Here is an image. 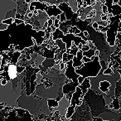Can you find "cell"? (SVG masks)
<instances>
[{"label": "cell", "mask_w": 121, "mask_h": 121, "mask_svg": "<svg viewBox=\"0 0 121 121\" xmlns=\"http://www.w3.org/2000/svg\"><path fill=\"white\" fill-rule=\"evenodd\" d=\"M99 57L95 56V58L87 63H84V66L80 69H76V73L83 77H96L101 70Z\"/></svg>", "instance_id": "cell-1"}, {"label": "cell", "mask_w": 121, "mask_h": 121, "mask_svg": "<svg viewBox=\"0 0 121 121\" xmlns=\"http://www.w3.org/2000/svg\"><path fill=\"white\" fill-rule=\"evenodd\" d=\"M71 105V101L67 99L66 95H64L62 97V99L59 101V104H58V109L59 112H60V115L62 116V117H66V111L67 109L69 108V106Z\"/></svg>", "instance_id": "cell-2"}, {"label": "cell", "mask_w": 121, "mask_h": 121, "mask_svg": "<svg viewBox=\"0 0 121 121\" xmlns=\"http://www.w3.org/2000/svg\"><path fill=\"white\" fill-rule=\"evenodd\" d=\"M45 12L47 13V14L48 15L49 17H51L52 16H55L56 17V16L60 15V14L62 13V11L60 10L59 8H57L56 5L53 4L52 6H47L45 9Z\"/></svg>", "instance_id": "cell-3"}, {"label": "cell", "mask_w": 121, "mask_h": 121, "mask_svg": "<svg viewBox=\"0 0 121 121\" xmlns=\"http://www.w3.org/2000/svg\"><path fill=\"white\" fill-rule=\"evenodd\" d=\"M29 5H32L34 6L35 9L37 10H41V11H45L46 8L48 6V4H46V3H42V2H39V1H32V2L30 3Z\"/></svg>", "instance_id": "cell-4"}, {"label": "cell", "mask_w": 121, "mask_h": 121, "mask_svg": "<svg viewBox=\"0 0 121 121\" xmlns=\"http://www.w3.org/2000/svg\"><path fill=\"white\" fill-rule=\"evenodd\" d=\"M56 62V60L54 58H46L44 61L42 62V66L46 68H51L54 66Z\"/></svg>", "instance_id": "cell-5"}, {"label": "cell", "mask_w": 121, "mask_h": 121, "mask_svg": "<svg viewBox=\"0 0 121 121\" xmlns=\"http://www.w3.org/2000/svg\"><path fill=\"white\" fill-rule=\"evenodd\" d=\"M47 104H48L49 109L52 107L54 109H56V108L58 107L59 101H57L55 99H47Z\"/></svg>", "instance_id": "cell-6"}, {"label": "cell", "mask_w": 121, "mask_h": 121, "mask_svg": "<svg viewBox=\"0 0 121 121\" xmlns=\"http://www.w3.org/2000/svg\"><path fill=\"white\" fill-rule=\"evenodd\" d=\"M73 57H74V56L71 55V54H67V53H63L62 55V61L65 63H67L69 62L70 60H71L73 59Z\"/></svg>", "instance_id": "cell-7"}, {"label": "cell", "mask_w": 121, "mask_h": 121, "mask_svg": "<svg viewBox=\"0 0 121 121\" xmlns=\"http://www.w3.org/2000/svg\"><path fill=\"white\" fill-rule=\"evenodd\" d=\"M95 51L93 50V49H90V50L87 51V52H83V56H86V57H89V58H91L93 56H95Z\"/></svg>", "instance_id": "cell-8"}, {"label": "cell", "mask_w": 121, "mask_h": 121, "mask_svg": "<svg viewBox=\"0 0 121 121\" xmlns=\"http://www.w3.org/2000/svg\"><path fill=\"white\" fill-rule=\"evenodd\" d=\"M14 22V18L11 17V18H8V19H4L2 22V23L4 24H7V25H11Z\"/></svg>", "instance_id": "cell-9"}, {"label": "cell", "mask_w": 121, "mask_h": 121, "mask_svg": "<svg viewBox=\"0 0 121 121\" xmlns=\"http://www.w3.org/2000/svg\"><path fill=\"white\" fill-rule=\"evenodd\" d=\"M103 74H104V75H113V74H114V71H112V68L108 67L106 70H104V71L103 72Z\"/></svg>", "instance_id": "cell-10"}, {"label": "cell", "mask_w": 121, "mask_h": 121, "mask_svg": "<svg viewBox=\"0 0 121 121\" xmlns=\"http://www.w3.org/2000/svg\"><path fill=\"white\" fill-rule=\"evenodd\" d=\"M60 22H65L66 21H67V20H66V14H65V13H62L61 14H60Z\"/></svg>", "instance_id": "cell-11"}, {"label": "cell", "mask_w": 121, "mask_h": 121, "mask_svg": "<svg viewBox=\"0 0 121 121\" xmlns=\"http://www.w3.org/2000/svg\"><path fill=\"white\" fill-rule=\"evenodd\" d=\"M9 25H7V24L1 23V24H0V32H1V31L7 30V29L9 28Z\"/></svg>", "instance_id": "cell-12"}, {"label": "cell", "mask_w": 121, "mask_h": 121, "mask_svg": "<svg viewBox=\"0 0 121 121\" xmlns=\"http://www.w3.org/2000/svg\"><path fill=\"white\" fill-rule=\"evenodd\" d=\"M60 20H59V19L56 18L55 20H54L53 25L55 26V27H56V28H59V27H60Z\"/></svg>", "instance_id": "cell-13"}, {"label": "cell", "mask_w": 121, "mask_h": 121, "mask_svg": "<svg viewBox=\"0 0 121 121\" xmlns=\"http://www.w3.org/2000/svg\"><path fill=\"white\" fill-rule=\"evenodd\" d=\"M24 70H25V67H24V66H19L17 65V73H18V74H21Z\"/></svg>", "instance_id": "cell-14"}, {"label": "cell", "mask_w": 121, "mask_h": 121, "mask_svg": "<svg viewBox=\"0 0 121 121\" xmlns=\"http://www.w3.org/2000/svg\"><path fill=\"white\" fill-rule=\"evenodd\" d=\"M14 22H15L16 24H17V25H19V24H23L24 22H25V21H24V20H22V19L14 18Z\"/></svg>", "instance_id": "cell-15"}, {"label": "cell", "mask_w": 121, "mask_h": 121, "mask_svg": "<svg viewBox=\"0 0 121 121\" xmlns=\"http://www.w3.org/2000/svg\"><path fill=\"white\" fill-rule=\"evenodd\" d=\"M90 49H91V47H90L89 44H86V45H83V47L81 50H82V52H87Z\"/></svg>", "instance_id": "cell-16"}, {"label": "cell", "mask_w": 121, "mask_h": 121, "mask_svg": "<svg viewBox=\"0 0 121 121\" xmlns=\"http://www.w3.org/2000/svg\"><path fill=\"white\" fill-rule=\"evenodd\" d=\"M90 61H91V58L86 57V56H83V58H82V62L83 63H87V62H90Z\"/></svg>", "instance_id": "cell-17"}, {"label": "cell", "mask_w": 121, "mask_h": 121, "mask_svg": "<svg viewBox=\"0 0 121 121\" xmlns=\"http://www.w3.org/2000/svg\"><path fill=\"white\" fill-rule=\"evenodd\" d=\"M85 79H86V78L85 77H83L82 76H79V77H78V82H79V85H81L83 83V81H85Z\"/></svg>", "instance_id": "cell-18"}, {"label": "cell", "mask_w": 121, "mask_h": 121, "mask_svg": "<svg viewBox=\"0 0 121 121\" xmlns=\"http://www.w3.org/2000/svg\"><path fill=\"white\" fill-rule=\"evenodd\" d=\"M0 83H1V85H2V86H6V85H7L8 83H9V81H8L7 79H6V78L4 77V79L0 81Z\"/></svg>", "instance_id": "cell-19"}, {"label": "cell", "mask_w": 121, "mask_h": 121, "mask_svg": "<svg viewBox=\"0 0 121 121\" xmlns=\"http://www.w3.org/2000/svg\"><path fill=\"white\" fill-rule=\"evenodd\" d=\"M25 58L27 60H32V55H31V54H26Z\"/></svg>", "instance_id": "cell-20"}, {"label": "cell", "mask_w": 121, "mask_h": 121, "mask_svg": "<svg viewBox=\"0 0 121 121\" xmlns=\"http://www.w3.org/2000/svg\"><path fill=\"white\" fill-rule=\"evenodd\" d=\"M53 20H52L51 18H49L48 20H47V22H48V27H51V26L53 25Z\"/></svg>", "instance_id": "cell-21"}, {"label": "cell", "mask_w": 121, "mask_h": 121, "mask_svg": "<svg viewBox=\"0 0 121 121\" xmlns=\"http://www.w3.org/2000/svg\"><path fill=\"white\" fill-rule=\"evenodd\" d=\"M27 16L28 17V18H32V17H33L34 14H33V13H32V12H30L29 13L27 14Z\"/></svg>", "instance_id": "cell-22"}, {"label": "cell", "mask_w": 121, "mask_h": 121, "mask_svg": "<svg viewBox=\"0 0 121 121\" xmlns=\"http://www.w3.org/2000/svg\"><path fill=\"white\" fill-rule=\"evenodd\" d=\"M33 14H34V16H37L39 14V10H37V9H36V10L33 12Z\"/></svg>", "instance_id": "cell-23"}, {"label": "cell", "mask_w": 121, "mask_h": 121, "mask_svg": "<svg viewBox=\"0 0 121 121\" xmlns=\"http://www.w3.org/2000/svg\"><path fill=\"white\" fill-rule=\"evenodd\" d=\"M95 55L97 56H99V50H96L95 52Z\"/></svg>", "instance_id": "cell-24"}, {"label": "cell", "mask_w": 121, "mask_h": 121, "mask_svg": "<svg viewBox=\"0 0 121 121\" xmlns=\"http://www.w3.org/2000/svg\"><path fill=\"white\" fill-rule=\"evenodd\" d=\"M77 47L79 48V50H81V49H82V47H83V44L82 43H80L79 46H78Z\"/></svg>", "instance_id": "cell-25"}, {"label": "cell", "mask_w": 121, "mask_h": 121, "mask_svg": "<svg viewBox=\"0 0 121 121\" xmlns=\"http://www.w3.org/2000/svg\"><path fill=\"white\" fill-rule=\"evenodd\" d=\"M25 2L27 3V4H30V3L32 2V0H25Z\"/></svg>", "instance_id": "cell-26"}, {"label": "cell", "mask_w": 121, "mask_h": 121, "mask_svg": "<svg viewBox=\"0 0 121 121\" xmlns=\"http://www.w3.org/2000/svg\"><path fill=\"white\" fill-rule=\"evenodd\" d=\"M56 18H57V19H59V20H60V15H58V16H56Z\"/></svg>", "instance_id": "cell-27"}, {"label": "cell", "mask_w": 121, "mask_h": 121, "mask_svg": "<svg viewBox=\"0 0 121 121\" xmlns=\"http://www.w3.org/2000/svg\"><path fill=\"white\" fill-rule=\"evenodd\" d=\"M2 59H3V56L0 55V60H2Z\"/></svg>", "instance_id": "cell-28"}]
</instances>
